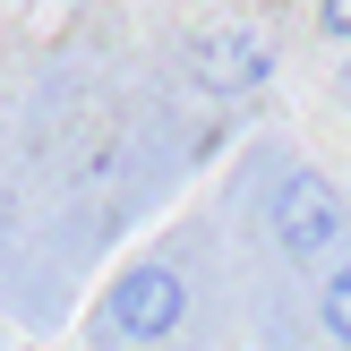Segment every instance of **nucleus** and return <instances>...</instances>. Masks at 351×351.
<instances>
[{
    "label": "nucleus",
    "mask_w": 351,
    "mask_h": 351,
    "mask_svg": "<svg viewBox=\"0 0 351 351\" xmlns=\"http://www.w3.org/2000/svg\"><path fill=\"white\" fill-rule=\"evenodd\" d=\"M317 326H326V335L351 351V257H343L335 274H326V291H317Z\"/></svg>",
    "instance_id": "obj_4"
},
{
    "label": "nucleus",
    "mask_w": 351,
    "mask_h": 351,
    "mask_svg": "<svg viewBox=\"0 0 351 351\" xmlns=\"http://www.w3.org/2000/svg\"><path fill=\"white\" fill-rule=\"evenodd\" d=\"M180 317H189V283H180V266H163V257L129 266L112 291H103V326H112L120 343H163V335H180Z\"/></svg>",
    "instance_id": "obj_1"
},
{
    "label": "nucleus",
    "mask_w": 351,
    "mask_h": 351,
    "mask_svg": "<svg viewBox=\"0 0 351 351\" xmlns=\"http://www.w3.org/2000/svg\"><path fill=\"white\" fill-rule=\"evenodd\" d=\"M317 26L335 34V43H351V0H317Z\"/></svg>",
    "instance_id": "obj_5"
},
{
    "label": "nucleus",
    "mask_w": 351,
    "mask_h": 351,
    "mask_svg": "<svg viewBox=\"0 0 351 351\" xmlns=\"http://www.w3.org/2000/svg\"><path fill=\"white\" fill-rule=\"evenodd\" d=\"M197 77H215L223 95H249V86L274 77V51H266V34H257V26H223V34H206V43H197Z\"/></svg>",
    "instance_id": "obj_3"
},
{
    "label": "nucleus",
    "mask_w": 351,
    "mask_h": 351,
    "mask_svg": "<svg viewBox=\"0 0 351 351\" xmlns=\"http://www.w3.org/2000/svg\"><path fill=\"white\" fill-rule=\"evenodd\" d=\"M266 232H274L283 257H335L343 189L326 180V171H283V189H274V206H266Z\"/></svg>",
    "instance_id": "obj_2"
}]
</instances>
